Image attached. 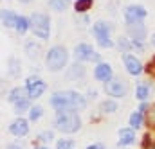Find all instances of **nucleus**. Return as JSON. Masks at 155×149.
<instances>
[{"mask_svg":"<svg viewBox=\"0 0 155 149\" xmlns=\"http://www.w3.org/2000/svg\"><path fill=\"white\" fill-rule=\"evenodd\" d=\"M116 47L121 52H124V54H128V50H134V45H132L130 36H119L116 41Z\"/></svg>","mask_w":155,"mask_h":149,"instance_id":"a878e982","label":"nucleus"},{"mask_svg":"<svg viewBox=\"0 0 155 149\" xmlns=\"http://www.w3.org/2000/svg\"><path fill=\"white\" fill-rule=\"evenodd\" d=\"M137 110H139V112H143V113H146L148 110H150V106H148V103H141Z\"/></svg>","mask_w":155,"mask_h":149,"instance_id":"72a5a7b5","label":"nucleus"},{"mask_svg":"<svg viewBox=\"0 0 155 149\" xmlns=\"http://www.w3.org/2000/svg\"><path fill=\"white\" fill-rule=\"evenodd\" d=\"M35 149H49V147H47V146H36Z\"/></svg>","mask_w":155,"mask_h":149,"instance_id":"4c0bfd02","label":"nucleus"},{"mask_svg":"<svg viewBox=\"0 0 155 149\" xmlns=\"http://www.w3.org/2000/svg\"><path fill=\"white\" fill-rule=\"evenodd\" d=\"M49 104L56 112L72 110V112H83L87 108V97L76 90H65V92H54L49 99Z\"/></svg>","mask_w":155,"mask_h":149,"instance_id":"f257e3e1","label":"nucleus"},{"mask_svg":"<svg viewBox=\"0 0 155 149\" xmlns=\"http://www.w3.org/2000/svg\"><path fill=\"white\" fill-rule=\"evenodd\" d=\"M88 14H76V25L79 27H87L88 25Z\"/></svg>","mask_w":155,"mask_h":149,"instance_id":"2f4dec72","label":"nucleus"},{"mask_svg":"<svg viewBox=\"0 0 155 149\" xmlns=\"http://www.w3.org/2000/svg\"><path fill=\"white\" fill-rule=\"evenodd\" d=\"M128 122H130V128L132 129H139L144 122H146V113H143V112H134V113H130V119H128Z\"/></svg>","mask_w":155,"mask_h":149,"instance_id":"aec40b11","label":"nucleus"},{"mask_svg":"<svg viewBox=\"0 0 155 149\" xmlns=\"http://www.w3.org/2000/svg\"><path fill=\"white\" fill-rule=\"evenodd\" d=\"M15 108V113L16 115H22V113H25V112H29L31 110V99H24V101H20V103H16V104H13Z\"/></svg>","mask_w":155,"mask_h":149,"instance_id":"cd10ccee","label":"nucleus"},{"mask_svg":"<svg viewBox=\"0 0 155 149\" xmlns=\"http://www.w3.org/2000/svg\"><path fill=\"white\" fill-rule=\"evenodd\" d=\"M123 65H124V68H126V72L130 75H141L143 74V70H144V67H143V63L139 61V58L137 56H134V54H123Z\"/></svg>","mask_w":155,"mask_h":149,"instance_id":"9d476101","label":"nucleus"},{"mask_svg":"<svg viewBox=\"0 0 155 149\" xmlns=\"http://www.w3.org/2000/svg\"><path fill=\"white\" fill-rule=\"evenodd\" d=\"M29 20H31V33L38 40H43V41L49 40V36H51V18H49V14L35 11V13H31Z\"/></svg>","mask_w":155,"mask_h":149,"instance_id":"20e7f679","label":"nucleus"},{"mask_svg":"<svg viewBox=\"0 0 155 149\" xmlns=\"http://www.w3.org/2000/svg\"><path fill=\"white\" fill-rule=\"evenodd\" d=\"M18 2H22V4H29V2H33V0H18Z\"/></svg>","mask_w":155,"mask_h":149,"instance_id":"58836bf2","label":"nucleus"},{"mask_svg":"<svg viewBox=\"0 0 155 149\" xmlns=\"http://www.w3.org/2000/svg\"><path fill=\"white\" fill-rule=\"evenodd\" d=\"M146 16H148V11H146V7L141 5V4H130V5H126L124 11H123V18H124V24H126V25L143 22Z\"/></svg>","mask_w":155,"mask_h":149,"instance_id":"423d86ee","label":"nucleus"},{"mask_svg":"<svg viewBox=\"0 0 155 149\" xmlns=\"http://www.w3.org/2000/svg\"><path fill=\"white\" fill-rule=\"evenodd\" d=\"M54 129L61 131V133H76L81 129V119L78 112H72V110H63V112H56V117H54Z\"/></svg>","mask_w":155,"mask_h":149,"instance_id":"f03ea898","label":"nucleus"},{"mask_svg":"<svg viewBox=\"0 0 155 149\" xmlns=\"http://www.w3.org/2000/svg\"><path fill=\"white\" fill-rule=\"evenodd\" d=\"M126 33L132 40H137V41H144L146 40V25L143 22H137V24H132V25H126Z\"/></svg>","mask_w":155,"mask_h":149,"instance_id":"4468645a","label":"nucleus"},{"mask_svg":"<svg viewBox=\"0 0 155 149\" xmlns=\"http://www.w3.org/2000/svg\"><path fill=\"white\" fill-rule=\"evenodd\" d=\"M41 117H43V106H40V104L31 106V110H29V122H38Z\"/></svg>","mask_w":155,"mask_h":149,"instance_id":"bb28decb","label":"nucleus"},{"mask_svg":"<svg viewBox=\"0 0 155 149\" xmlns=\"http://www.w3.org/2000/svg\"><path fill=\"white\" fill-rule=\"evenodd\" d=\"M36 140L41 142V144H49V142H52V140H54V131H51V129L40 131L38 137H36Z\"/></svg>","mask_w":155,"mask_h":149,"instance_id":"c85d7f7f","label":"nucleus"},{"mask_svg":"<svg viewBox=\"0 0 155 149\" xmlns=\"http://www.w3.org/2000/svg\"><path fill=\"white\" fill-rule=\"evenodd\" d=\"M117 135H119V140H117L119 147H126V146H132V144L137 142L135 129H132V128H121Z\"/></svg>","mask_w":155,"mask_h":149,"instance_id":"ddd939ff","label":"nucleus"},{"mask_svg":"<svg viewBox=\"0 0 155 149\" xmlns=\"http://www.w3.org/2000/svg\"><path fill=\"white\" fill-rule=\"evenodd\" d=\"M25 88H27L29 99H40L47 90V83L41 81V77L38 75H29L25 81Z\"/></svg>","mask_w":155,"mask_h":149,"instance_id":"1a4fd4ad","label":"nucleus"},{"mask_svg":"<svg viewBox=\"0 0 155 149\" xmlns=\"http://www.w3.org/2000/svg\"><path fill=\"white\" fill-rule=\"evenodd\" d=\"M150 43H152V47H155V33L152 34V38H150Z\"/></svg>","mask_w":155,"mask_h":149,"instance_id":"e433bc0d","label":"nucleus"},{"mask_svg":"<svg viewBox=\"0 0 155 149\" xmlns=\"http://www.w3.org/2000/svg\"><path fill=\"white\" fill-rule=\"evenodd\" d=\"M71 4H72V0H49L47 2L51 11H54V13H65L71 7Z\"/></svg>","mask_w":155,"mask_h":149,"instance_id":"4be33fe9","label":"nucleus"},{"mask_svg":"<svg viewBox=\"0 0 155 149\" xmlns=\"http://www.w3.org/2000/svg\"><path fill=\"white\" fill-rule=\"evenodd\" d=\"M112 74H114V70H112L110 63H107V61L96 63V67H94V79H96V81H99V83H108V81L112 79Z\"/></svg>","mask_w":155,"mask_h":149,"instance_id":"9b49d317","label":"nucleus"},{"mask_svg":"<svg viewBox=\"0 0 155 149\" xmlns=\"http://www.w3.org/2000/svg\"><path fill=\"white\" fill-rule=\"evenodd\" d=\"M56 149H74V140L72 138H61V140H58Z\"/></svg>","mask_w":155,"mask_h":149,"instance_id":"c756f323","label":"nucleus"},{"mask_svg":"<svg viewBox=\"0 0 155 149\" xmlns=\"http://www.w3.org/2000/svg\"><path fill=\"white\" fill-rule=\"evenodd\" d=\"M74 59L78 63H85V61H97L99 63V54L94 52V47L90 43H78L74 47Z\"/></svg>","mask_w":155,"mask_h":149,"instance_id":"6e6552de","label":"nucleus"},{"mask_svg":"<svg viewBox=\"0 0 155 149\" xmlns=\"http://www.w3.org/2000/svg\"><path fill=\"white\" fill-rule=\"evenodd\" d=\"M69 63V52L63 45H52L45 54V67L49 72H60Z\"/></svg>","mask_w":155,"mask_h":149,"instance_id":"7ed1b4c3","label":"nucleus"},{"mask_svg":"<svg viewBox=\"0 0 155 149\" xmlns=\"http://www.w3.org/2000/svg\"><path fill=\"white\" fill-rule=\"evenodd\" d=\"M7 74L11 75L13 79L20 77V74H22V65H20L18 58H9L7 59Z\"/></svg>","mask_w":155,"mask_h":149,"instance_id":"412c9836","label":"nucleus"},{"mask_svg":"<svg viewBox=\"0 0 155 149\" xmlns=\"http://www.w3.org/2000/svg\"><path fill=\"white\" fill-rule=\"evenodd\" d=\"M15 29H16V33H18L20 36H24L27 31H31V20H29V16L20 14V16H18V20H16Z\"/></svg>","mask_w":155,"mask_h":149,"instance_id":"5701e85b","label":"nucleus"},{"mask_svg":"<svg viewBox=\"0 0 155 149\" xmlns=\"http://www.w3.org/2000/svg\"><path fill=\"white\" fill-rule=\"evenodd\" d=\"M7 149H22V147H20L18 144H9V146H7Z\"/></svg>","mask_w":155,"mask_h":149,"instance_id":"c9c22d12","label":"nucleus"},{"mask_svg":"<svg viewBox=\"0 0 155 149\" xmlns=\"http://www.w3.org/2000/svg\"><path fill=\"white\" fill-rule=\"evenodd\" d=\"M9 133L13 135V137H16V138H24L27 133H29V120H25L24 117H20V119H15L11 124H9Z\"/></svg>","mask_w":155,"mask_h":149,"instance_id":"f8f14e48","label":"nucleus"},{"mask_svg":"<svg viewBox=\"0 0 155 149\" xmlns=\"http://www.w3.org/2000/svg\"><path fill=\"white\" fill-rule=\"evenodd\" d=\"M105 92H107V95H110L114 99L124 97L128 94V83L123 77H112L108 83H105Z\"/></svg>","mask_w":155,"mask_h":149,"instance_id":"0eeeda50","label":"nucleus"},{"mask_svg":"<svg viewBox=\"0 0 155 149\" xmlns=\"http://www.w3.org/2000/svg\"><path fill=\"white\" fill-rule=\"evenodd\" d=\"M117 110H119V104H117L114 99H105L101 104H99V112L101 113H116Z\"/></svg>","mask_w":155,"mask_h":149,"instance_id":"393cba45","label":"nucleus"},{"mask_svg":"<svg viewBox=\"0 0 155 149\" xmlns=\"http://www.w3.org/2000/svg\"><path fill=\"white\" fill-rule=\"evenodd\" d=\"M97 97V92L96 90H88V99H96Z\"/></svg>","mask_w":155,"mask_h":149,"instance_id":"f704fd0d","label":"nucleus"},{"mask_svg":"<svg viewBox=\"0 0 155 149\" xmlns=\"http://www.w3.org/2000/svg\"><path fill=\"white\" fill-rule=\"evenodd\" d=\"M7 99H9V103H13V104H16V103H20V101H24V99H29V94H27V88H20V86H16V88H13Z\"/></svg>","mask_w":155,"mask_h":149,"instance_id":"6ab92c4d","label":"nucleus"},{"mask_svg":"<svg viewBox=\"0 0 155 149\" xmlns=\"http://www.w3.org/2000/svg\"><path fill=\"white\" fill-rule=\"evenodd\" d=\"M20 14H16L13 9H2L0 11V20H2V27L5 29H15L16 25V20H18Z\"/></svg>","mask_w":155,"mask_h":149,"instance_id":"2eb2a0df","label":"nucleus"},{"mask_svg":"<svg viewBox=\"0 0 155 149\" xmlns=\"http://www.w3.org/2000/svg\"><path fill=\"white\" fill-rule=\"evenodd\" d=\"M119 149H126V147H119Z\"/></svg>","mask_w":155,"mask_h":149,"instance_id":"ea45409f","label":"nucleus"},{"mask_svg":"<svg viewBox=\"0 0 155 149\" xmlns=\"http://www.w3.org/2000/svg\"><path fill=\"white\" fill-rule=\"evenodd\" d=\"M90 31H92V36L96 38V41H97V45L101 49H110V47L116 45L112 41V38H110L112 36V25L107 20H97L90 27Z\"/></svg>","mask_w":155,"mask_h":149,"instance_id":"39448f33","label":"nucleus"},{"mask_svg":"<svg viewBox=\"0 0 155 149\" xmlns=\"http://www.w3.org/2000/svg\"><path fill=\"white\" fill-rule=\"evenodd\" d=\"M87 149H107L105 147V144H101V142H96V144H88Z\"/></svg>","mask_w":155,"mask_h":149,"instance_id":"473e14b6","label":"nucleus"},{"mask_svg":"<svg viewBox=\"0 0 155 149\" xmlns=\"http://www.w3.org/2000/svg\"><path fill=\"white\" fill-rule=\"evenodd\" d=\"M146 122L152 128H155V106H150V110L146 112Z\"/></svg>","mask_w":155,"mask_h":149,"instance_id":"7c9ffc66","label":"nucleus"},{"mask_svg":"<svg viewBox=\"0 0 155 149\" xmlns=\"http://www.w3.org/2000/svg\"><path fill=\"white\" fill-rule=\"evenodd\" d=\"M150 83L143 81V83H137L135 84V99L141 101V103H146V99L150 97Z\"/></svg>","mask_w":155,"mask_h":149,"instance_id":"f3484780","label":"nucleus"},{"mask_svg":"<svg viewBox=\"0 0 155 149\" xmlns=\"http://www.w3.org/2000/svg\"><path fill=\"white\" fill-rule=\"evenodd\" d=\"M83 77H85V65L76 61L74 65L69 67V70H67V79L69 81H81Z\"/></svg>","mask_w":155,"mask_h":149,"instance_id":"dca6fc26","label":"nucleus"},{"mask_svg":"<svg viewBox=\"0 0 155 149\" xmlns=\"http://www.w3.org/2000/svg\"><path fill=\"white\" fill-rule=\"evenodd\" d=\"M40 50H41V47L36 43V40H27V41H25V56H27L29 59H33V61L38 59Z\"/></svg>","mask_w":155,"mask_h":149,"instance_id":"a211bd4d","label":"nucleus"},{"mask_svg":"<svg viewBox=\"0 0 155 149\" xmlns=\"http://www.w3.org/2000/svg\"><path fill=\"white\" fill-rule=\"evenodd\" d=\"M74 11L76 14H87L88 9L94 5V0H74Z\"/></svg>","mask_w":155,"mask_h":149,"instance_id":"b1692460","label":"nucleus"}]
</instances>
